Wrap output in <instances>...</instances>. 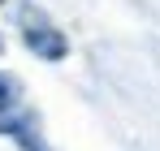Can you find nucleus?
Listing matches in <instances>:
<instances>
[{"instance_id": "1", "label": "nucleus", "mask_w": 160, "mask_h": 151, "mask_svg": "<svg viewBox=\"0 0 160 151\" xmlns=\"http://www.w3.org/2000/svg\"><path fill=\"white\" fill-rule=\"evenodd\" d=\"M22 30H26V43L39 52V56H48V61H61V56H65V39H61V30L48 26L39 13H26Z\"/></svg>"}, {"instance_id": "2", "label": "nucleus", "mask_w": 160, "mask_h": 151, "mask_svg": "<svg viewBox=\"0 0 160 151\" xmlns=\"http://www.w3.org/2000/svg\"><path fill=\"white\" fill-rule=\"evenodd\" d=\"M0 151H35V143H30L22 129H9V125H0Z\"/></svg>"}, {"instance_id": "3", "label": "nucleus", "mask_w": 160, "mask_h": 151, "mask_svg": "<svg viewBox=\"0 0 160 151\" xmlns=\"http://www.w3.org/2000/svg\"><path fill=\"white\" fill-rule=\"evenodd\" d=\"M13 100H18L13 82H9V78H0V112H9V108H13Z\"/></svg>"}, {"instance_id": "4", "label": "nucleus", "mask_w": 160, "mask_h": 151, "mask_svg": "<svg viewBox=\"0 0 160 151\" xmlns=\"http://www.w3.org/2000/svg\"><path fill=\"white\" fill-rule=\"evenodd\" d=\"M0 52H4V39H0Z\"/></svg>"}, {"instance_id": "5", "label": "nucleus", "mask_w": 160, "mask_h": 151, "mask_svg": "<svg viewBox=\"0 0 160 151\" xmlns=\"http://www.w3.org/2000/svg\"><path fill=\"white\" fill-rule=\"evenodd\" d=\"M0 4H4V0H0Z\"/></svg>"}]
</instances>
